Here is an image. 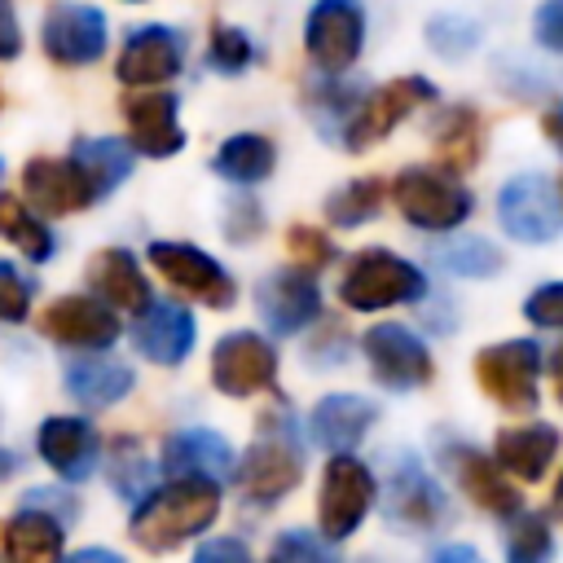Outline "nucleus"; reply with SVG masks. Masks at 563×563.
Listing matches in <instances>:
<instances>
[{
    "label": "nucleus",
    "mask_w": 563,
    "mask_h": 563,
    "mask_svg": "<svg viewBox=\"0 0 563 563\" xmlns=\"http://www.w3.org/2000/svg\"><path fill=\"white\" fill-rule=\"evenodd\" d=\"M554 453H559V431L550 422H528V427L497 431V444L488 457L497 462V471H506L523 484H537L554 466Z\"/></svg>",
    "instance_id": "24"
},
{
    "label": "nucleus",
    "mask_w": 563,
    "mask_h": 563,
    "mask_svg": "<svg viewBox=\"0 0 563 563\" xmlns=\"http://www.w3.org/2000/svg\"><path fill=\"white\" fill-rule=\"evenodd\" d=\"M22 194L44 216H70V211H84L88 202H97L70 158H31L22 167Z\"/></svg>",
    "instance_id": "23"
},
{
    "label": "nucleus",
    "mask_w": 563,
    "mask_h": 563,
    "mask_svg": "<svg viewBox=\"0 0 563 563\" xmlns=\"http://www.w3.org/2000/svg\"><path fill=\"white\" fill-rule=\"evenodd\" d=\"M0 238H9L31 264H44L53 260L57 242H53V229H44V220H35L26 211V202H18L13 194L0 189Z\"/></svg>",
    "instance_id": "33"
},
{
    "label": "nucleus",
    "mask_w": 563,
    "mask_h": 563,
    "mask_svg": "<svg viewBox=\"0 0 563 563\" xmlns=\"http://www.w3.org/2000/svg\"><path fill=\"white\" fill-rule=\"evenodd\" d=\"M537 40L545 53H563V0H545L537 9V22H532Z\"/></svg>",
    "instance_id": "44"
},
{
    "label": "nucleus",
    "mask_w": 563,
    "mask_h": 563,
    "mask_svg": "<svg viewBox=\"0 0 563 563\" xmlns=\"http://www.w3.org/2000/svg\"><path fill=\"white\" fill-rule=\"evenodd\" d=\"M145 260L176 290H185V295H194L211 308H233V299H238V286H233L229 268L220 260H211L207 251L189 246V242H150Z\"/></svg>",
    "instance_id": "13"
},
{
    "label": "nucleus",
    "mask_w": 563,
    "mask_h": 563,
    "mask_svg": "<svg viewBox=\"0 0 563 563\" xmlns=\"http://www.w3.org/2000/svg\"><path fill=\"white\" fill-rule=\"evenodd\" d=\"M541 343L537 339H501L479 347L475 356V378L484 396H493L501 409H532L537 405V383H541Z\"/></svg>",
    "instance_id": "9"
},
{
    "label": "nucleus",
    "mask_w": 563,
    "mask_h": 563,
    "mask_svg": "<svg viewBox=\"0 0 563 563\" xmlns=\"http://www.w3.org/2000/svg\"><path fill=\"white\" fill-rule=\"evenodd\" d=\"M303 475V440H299V422L295 413L282 405L264 409L260 422H255V440L242 457V497L255 501V506H273L282 501Z\"/></svg>",
    "instance_id": "2"
},
{
    "label": "nucleus",
    "mask_w": 563,
    "mask_h": 563,
    "mask_svg": "<svg viewBox=\"0 0 563 563\" xmlns=\"http://www.w3.org/2000/svg\"><path fill=\"white\" fill-rule=\"evenodd\" d=\"M194 339H198L194 312L185 303H176V299H150L136 312L132 343L150 365H180L194 352Z\"/></svg>",
    "instance_id": "20"
},
{
    "label": "nucleus",
    "mask_w": 563,
    "mask_h": 563,
    "mask_svg": "<svg viewBox=\"0 0 563 563\" xmlns=\"http://www.w3.org/2000/svg\"><path fill=\"white\" fill-rule=\"evenodd\" d=\"M40 44L57 66H92L110 44V22H106V13L97 4L57 0L44 13Z\"/></svg>",
    "instance_id": "12"
},
{
    "label": "nucleus",
    "mask_w": 563,
    "mask_h": 563,
    "mask_svg": "<svg viewBox=\"0 0 563 563\" xmlns=\"http://www.w3.org/2000/svg\"><path fill=\"white\" fill-rule=\"evenodd\" d=\"M303 48L317 70L343 75L365 48V4L361 0H312L303 18Z\"/></svg>",
    "instance_id": "10"
},
{
    "label": "nucleus",
    "mask_w": 563,
    "mask_h": 563,
    "mask_svg": "<svg viewBox=\"0 0 563 563\" xmlns=\"http://www.w3.org/2000/svg\"><path fill=\"white\" fill-rule=\"evenodd\" d=\"M66 523H57L44 510H18L4 528V554L9 563H62Z\"/></svg>",
    "instance_id": "29"
},
{
    "label": "nucleus",
    "mask_w": 563,
    "mask_h": 563,
    "mask_svg": "<svg viewBox=\"0 0 563 563\" xmlns=\"http://www.w3.org/2000/svg\"><path fill=\"white\" fill-rule=\"evenodd\" d=\"M431 563H484V559H479L471 545L457 541V545H440V550L431 554Z\"/></svg>",
    "instance_id": "48"
},
{
    "label": "nucleus",
    "mask_w": 563,
    "mask_h": 563,
    "mask_svg": "<svg viewBox=\"0 0 563 563\" xmlns=\"http://www.w3.org/2000/svg\"><path fill=\"white\" fill-rule=\"evenodd\" d=\"M260 229H264V211H260V202H255L251 194H238V198L229 202V211H224V238L242 246V242H255Z\"/></svg>",
    "instance_id": "41"
},
{
    "label": "nucleus",
    "mask_w": 563,
    "mask_h": 563,
    "mask_svg": "<svg viewBox=\"0 0 563 563\" xmlns=\"http://www.w3.org/2000/svg\"><path fill=\"white\" fill-rule=\"evenodd\" d=\"M233 449L220 431H207V427H189V431H176L167 435L163 444V475L167 479H233Z\"/></svg>",
    "instance_id": "22"
},
{
    "label": "nucleus",
    "mask_w": 563,
    "mask_h": 563,
    "mask_svg": "<svg viewBox=\"0 0 563 563\" xmlns=\"http://www.w3.org/2000/svg\"><path fill=\"white\" fill-rule=\"evenodd\" d=\"M506 563H554L550 519L537 510H519L506 528Z\"/></svg>",
    "instance_id": "36"
},
{
    "label": "nucleus",
    "mask_w": 563,
    "mask_h": 563,
    "mask_svg": "<svg viewBox=\"0 0 563 563\" xmlns=\"http://www.w3.org/2000/svg\"><path fill=\"white\" fill-rule=\"evenodd\" d=\"M391 202L422 233H457L475 211V198L466 194V185H457L449 172H435V167L396 172Z\"/></svg>",
    "instance_id": "4"
},
{
    "label": "nucleus",
    "mask_w": 563,
    "mask_h": 563,
    "mask_svg": "<svg viewBox=\"0 0 563 563\" xmlns=\"http://www.w3.org/2000/svg\"><path fill=\"white\" fill-rule=\"evenodd\" d=\"M290 251H295V260L308 264V268H321V264L334 260V242H330L325 233L308 229V224H295V229H290Z\"/></svg>",
    "instance_id": "43"
},
{
    "label": "nucleus",
    "mask_w": 563,
    "mask_h": 563,
    "mask_svg": "<svg viewBox=\"0 0 563 563\" xmlns=\"http://www.w3.org/2000/svg\"><path fill=\"white\" fill-rule=\"evenodd\" d=\"M62 563H128V559L114 554V550H106V545H84V550H75V554L62 559Z\"/></svg>",
    "instance_id": "47"
},
{
    "label": "nucleus",
    "mask_w": 563,
    "mask_h": 563,
    "mask_svg": "<svg viewBox=\"0 0 563 563\" xmlns=\"http://www.w3.org/2000/svg\"><path fill=\"white\" fill-rule=\"evenodd\" d=\"M374 418H378V409H374L365 396L334 391V396H321V400H317V409H312V418H308V431H312V440H317L321 449H330V453H352V449L365 440V431L374 427Z\"/></svg>",
    "instance_id": "25"
},
{
    "label": "nucleus",
    "mask_w": 563,
    "mask_h": 563,
    "mask_svg": "<svg viewBox=\"0 0 563 563\" xmlns=\"http://www.w3.org/2000/svg\"><path fill=\"white\" fill-rule=\"evenodd\" d=\"M194 563H255V559L238 537H211V541L198 545Z\"/></svg>",
    "instance_id": "45"
},
{
    "label": "nucleus",
    "mask_w": 563,
    "mask_h": 563,
    "mask_svg": "<svg viewBox=\"0 0 563 563\" xmlns=\"http://www.w3.org/2000/svg\"><path fill=\"white\" fill-rule=\"evenodd\" d=\"M255 303L273 334H303L321 317V286L308 268H277L255 286Z\"/></svg>",
    "instance_id": "17"
},
{
    "label": "nucleus",
    "mask_w": 563,
    "mask_h": 563,
    "mask_svg": "<svg viewBox=\"0 0 563 563\" xmlns=\"http://www.w3.org/2000/svg\"><path fill=\"white\" fill-rule=\"evenodd\" d=\"M444 466L453 471V479L462 484V493L484 510V515H497V519H515L523 510V497L519 488L497 471V462L471 444H444Z\"/></svg>",
    "instance_id": "21"
},
{
    "label": "nucleus",
    "mask_w": 563,
    "mask_h": 563,
    "mask_svg": "<svg viewBox=\"0 0 563 563\" xmlns=\"http://www.w3.org/2000/svg\"><path fill=\"white\" fill-rule=\"evenodd\" d=\"M31 277L18 273L9 260H0V321H26L31 317Z\"/></svg>",
    "instance_id": "40"
},
{
    "label": "nucleus",
    "mask_w": 563,
    "mask_h": 563,
    "mask_svg": "<svg viewBox=\"0 0 563 563\" xmlns=\"http://www.w3.org/2000/svg\"><path fill=\"white\" fill-rule=\"evenodd\" d=\"M268 563H343V559L325 537H317L308 528H286L273 537Z\"/></svg>",
    "instance_id": "37"
},
{
    "label": "nucleus",
    "mask_w": 563,
    "mask_h": 563,
    "mask_svg": "<svg viewBox=\"0 0 563 563\" xmlns=\"http://www.w3.org/2000/svg\"><path fill=\"white\" fill-rule=\"evenodd\" d=\"M211 383L224 396H255L277 383V347L255 330H229L211 347Z\"/></svg>",
    "instance_id": "11"
},
{
    "label": "nucleus",
    "mask_w": 563,
    "mask_h": 563,
    "mask_svg": "<svg viewBox=\"0 0 563 563\" xmlns=\"http://www.w3.org/2000/svg\"><path fill=\"white\" fill-rule=\"evenodd\" d=\"M435 97V84L422 79V75H400L383 88H365L339 132V145L347 150H369L374 141H383L405 114H413L418 106H427Z\"/></svg>",
    "instance_id": "8"
},
{
    "label": "nucleus",
    "mask_w": 563,
    "mask_h": 563,
    "mask_svg": "<svg viewBox=\"0 0 563 563\" xmlns=\"http://www.w3.org/2000/svg\"><path fill=\"white\" fill-rule=\"evenodd\" d=\"M220 515V484L211 479H167L154 484L128 519V532L141 550L167 554L194 537H202Z\"/></svg>",
    "instance_id": "1"
},
{
    "label": "nucleus",
    "mask_w": 563,
    "mask_h": 563,
    "mask_svg": "<svg viewBox=\"0 0 563 563\" xmlns=\"http://www.w3.org/2000/svg\"><path fill=\"white\" fill-rule=\"evenodd\" d=\"M383 515L400 532H435L449 523V493L427 475L413 453H396L383 484Z\"/></svg>",
    "instance_id": "7"
},
{
    "label": "nucleus",
    "mask_w": 563,
    "mask_h": 563,
    "mask_svg": "<svg viewBox=\"0 0 563 563\" xmlns=\"http://www.w3.org/2000/svg\"><path fill=\"white\" fill-rule=\"evenodd\" d=\"M35 449L44 457L48 471H57L66 484H79L97 471L101 462V435L88 418H70V413H53L40 422L35 431Z\"/></svg>",
    "instance_id": "19"
},
{
    "label": "nucleus",
    "mask_w": 563,
    "mask_h": 563,
    "mask_svg": "<svg viewBox=\"0 0 563 563\" xmlns=\"http://www.w3.org/2000/svg\"><path fill=\"white\" fill-rule=\"evenodd\" d=\"M123 119L132 136V154L145 158H172L185 150V128H180V101L167 88H132L123 97Z\"/></svg>",
    "instance_id": "15"
},
{
    "label": "nucleus",
    "mask_w": 563,
    "mask_h": 563,
    "mask_svg": "<svg viewBox=\"0 0 563 563\" xmlns=\"http://www.w3.org/2000/svg\"><path fill=\"white\" fill-rule=\"evenodd\" d=\"M22 53V26L13 13V0H0V62H13Z\"/></svg>",
    "instance_id": "46"
},
{
    "label": "nucleus",
    "mask_w": 563,
    "mask_h": 563,
    "mask_svg": "<svg viewBox=\"0 0 563 563\" xmlns=\"http://www.w3.org/2000/svg\"><path fill=\"white\" fill-rule=\"evenodd\" d=\"M0 172H4V163H0Z\"/></svg>",
    "instance_id": "50"
},
{
    "label": "nucleus",
    "mask_w": 563,
    "mask_h": 563,
    "mask_svg": "<svg viewBox=\"0 0 563 563\" xmlns=\"http://www.w3.org/2000/svg\"><path fill=\"white\" fill-rule=\"evenodd\" d=\"M374 497H378V479L374 471L352 457V453H334L321 471V497H317V523H321V537L330 545L347 541L365 515L374 510Z\"/></svg>",
    "instance_id": "6"
},
{
    "label": "nucleus",
    "mask_w": 563,
    "mask_h": 563,
    "mask_svg": "<svg viewBox=\"0 0 563 563\" xmlns=\"http://www.w3.org/2000/svg\"><path fill=\"white\" fill-rule=\"evenodd\" d=\"M435 154L449 167H475V158H479V119H475L471 106H453L435 123Z\"/></svg>",
    "instance_id": "35"
},
{
    "label": "nucleus",
    "mask_w": 563,
    "mask_h": 563,
    "mask_svg": "<svg viewBox=\"0 0 563 563\" xmlns=\"http://www.w3.org/2000/svg\"><path fill=\"white\" fill-rule=\"evenodd\" d=\"M523 317L537 330H559L563 325V282H545L523 299Z\"/></svg>",
    "instance_id": "42"
},
{
    "label": "nucleus",
    "mask_w": 563,
    "mask_h": 563,
    "mask_svg": "<svg viewBox=\"0 0 563 563\" xmlns=\"http://www.w3.org/2000/svg\"><path fill=\"white\" fill-rule=\"evenodd\" d=\"M70 163L79 167L84 185L92 189V198H110L128 176H132V145L119 136H84L70 150Z\"/></svg>",
    "instance_id": "28"
},
{
    "label": "nucleus",
    "mask_w": 563,
    "mask_h": 563,
    "mask_svg": "<svg viewBox=\"0 0 563 563\" xmlns=\"http://www.w3.org/2000/svg\"><path fill=\"white\" fill-rule=\"evenodd\" d=\"M106 471H110L114 493H119L123 501H132V506L154 488V466H150V457L141 453V444H136L132 435H119V440L110 444Z\"/></svg>",
    "instance_id": "34"
},
{
    "label": "nucleus",
    "mask_w": 563,
    "mask_h": 563,
    "mask_svg": "<svg viewBox=\"0 0 563 563\" xmlns=\"http://www.w3.org/2000/svg\"><path fill=\"white\" fill-rule=\"evenodd\" d=\"M211 167H216L220 180L251 189V185H260V180L273 176V167H277V150H273V141L260 136V132H238V136H229V141L216 150Z\"/></svg>",
    "instance_id": "30"
},
{
    "label": "nucleus",
    "mask_w": 563,
    "mask_h": 563,
    "mask_svg": "<svg viewBox=\"0 0 563 563\" xmlns=\"http://www.w3.org/2000/svg\"><path fill=\"white\" fill-rule=\"evenodd\" d=\"M427 295V277L418 264H409L405 255L387 251V246H369L361 255H352V264L343 268L339 282V299L352 312H378V308H396V303H418Z\"/></svg>",
    "instance_id": "3"
},
{
    "label": "nucleus",
    "mask_w": 563,
    "mask_h": 563,
    "mask_svg": "<svg viewBox=\"0 0 563 563\" xmlns=\"http://www.w3.org/2000/svg\"><path fill=\"white\" fill-rule=\"evenodd\" d=\"M128 4H136V0H128Z\"/></svg>",
    "instance_id": "49"
},
{
    "label": "nucleus",
    "mask_w": 563,
    "mask_h": 563,
    "mask_svg": "<svg viewBox=\"0 0 563 563\" xmlns=\"http://www.w3.org/2000/svg\"><path fill=\"white\" fill-rule=\"evenodd\" d=\"M40 330L53 343H66L79 352H106L119 339V317L92 295H62L40 312Z\"/></svg>",
    "instance_id": "18"
},
{
    "label": "nucleus",
    "mask_w": 563,
    "mask_h": 563,
    "mask_svg": "<svg viewBox=\"0 0 563 563\" xmlns=\"http://www.w3.org/2000/svg\"><path fill=\"white\" fill-rule=\"evenodd\" d=\"M365 361L374 369V378L387 391H413L422 383H431V352L422 343V334H413L400 321H383L374 330H365L361 339Z\"/></svg>",
    "instance_id": "14"
},
{
    "label": "nucleus",
    "mask_w": 563,
    "mask_h": 563,
    "mask_svg": "<svg viewBox=\"0 0 563 563\" xmlns=\"http://www.w3.org/2000/svg\"><path fill=\"white\" fill-rule=\"evenodd\" d=\"M88 286H92V299H101L106 308H132L141 312L154 295H150V282L141 273V260L123 246H110V251H97L88 260Z\"/></svg>",
    "instance_id": "26"
},
{
    "label": "nucleus",
    "mask_w": 563,
    "mask_h": 563,
    "mask_svg": "<svg viewBox=\"0 0 563 563\" xmlns=\"http://www.w3.org/2000/svg\"><path fill=\"white\" fill-rule=\"evenodd\" d=\"M387 202V180L378 176H361V180H347L339 185L330 198H325V220L339 224V229H356L365 220H374Z\"/></svg>",
    "instance_id": "32"
},
{
    "label": "nucleus",
    "mask_w": 563,
    "mask_h": 563,
    "mask_svg": "<svg viewBox=\"0 0 563 563\" xmlns=\"http://www.w3.org/2000/svg\"><path fill=\"white\" fill-rule=\"evenodd\" d=\"M62 383H66L70 400H79L88 409H106V405H119L132 391L136 378H132V369L123 361H114L106 352H84V356H75L66 365V378Z\"/></svg>",
    "instance_id": "27"
},
{
    "label": "nucleus",
    "mask_w": 563,
    "mask_h": 563,
    "mask_svg": "<svg viewBox=\"0 0 563 563\" xmlns=\"http://www.w3.org/2000/svg\"><path fill=\"white\" fill-rule=\"evenodd\" d=\"M180 66H185L180 35L172 26H163V22H145V26H132L128 31L123 53L114 62V75L128 88H158V84L176 79Z\"/></svg>",
    "instance_id": "16"
},
{
    "label": "nucleus",
    "mask_w": 563,
    "mask_h": 563,
    "mask_svg": "<svg viewBox=\"0 0 563 563\" xmlns=\"http://www.w3.org/2000/svg\"><path fill=\"white\" fill-rule=\"evenodd\" d=\"M251 62H255V44H251V35L242 26H216L211 31V40H207V66L216 75H229L233 79Z\"/></svg>",
    "instance_id": "38"
},
{
    "label": "nucleus",
    "mask_w": 563,
    "mask_h": 563,
    "mask_svg": "<svg viewBox=\"0 0 563 563\" xmlns=\"http://www.w3.org/2000/svg\"><path fill=\"white\" fill-rule=\"evenodd\" d=\"M427 44L440 53V57H466L475 44H479V22L462 18V13H435L427 22Z\"/></svg>",
    "instance_id": "39"
},
{
    "label": "nucleus",
    "mask_w": 563,
    "mask_h": 563,
    "mask_svg": "<svg viewBox=\"0 0 563 563\" xmlns=\"http://www.w3.org/2000/svg\"><path fill=\"white\" fill-rule=\"evenodd\" d=\"M497 224L528 246H545L563 229V198L550 172H515L497 194Z\"/></svg>",
    "instance_id": "5"
},
{
    "label": "nucleus",
    "mask_w": 563,
    "mask_h": 563,
    "mask_svg": "<svg viewBox=\"0 0 563 563\" xmlns=\"http://www.w3.org/2000/svg\"><path fill=\"white\" fill-rule=\"evenodd\" d=\"M431 260L453 277H493L501 268V251L479 233H449L431 246Z\"/></svg>",
    "instance_id": "31"
}]
</instances>
